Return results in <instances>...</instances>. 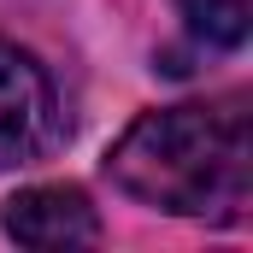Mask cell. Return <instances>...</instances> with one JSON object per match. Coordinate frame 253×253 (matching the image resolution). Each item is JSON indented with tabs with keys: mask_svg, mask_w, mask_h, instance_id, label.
Wrapping results in <instances>:
<instances>
[{
	"mask_svg": "<svg viewBox=\"0 0 253 253\" xmlns=\"http://www.w3.org/2000/svg\"><path fill=\"white\" fill-rule=\"evenodd\" d=\"M106 177L153 212L236 224L253 194V124L236 100L141 112L112 141Z\"/></svg>",
	"mask_w": 253,
	"mask_h": 253,
	"instance_id": "6da1fadb",
	"label": "cell"
},
{
	"mask_svg": "<svg viewBox=\"0 0 253 253\" xmlns=\"http://www.w3.org/2000/svg\"><path fill=\"white\" fill-rule=\"evenodd\" d=\"M59 94L36 53L18 42H0V171L42 159L59 141Z\"/></svg>",
	"mask_w": 253,
	"mask_h": 253,
	"instance_id": "7a4b0ae2",
	"label": "cell"
},
{
	"mask_svg": "<svg viewBox=\"0 0 253 253\" xmlns=\"http://www.w3.org/2000/svg\"><path fill=\"white\" fill-rule=\"evenodd\" d=\"M6 236L18 242V248H88V242H100V218H94V206H88V194L71 189V183H42V189H24L6 200Z\"/></svg>",
	"mask_w": 253,
	"mask_h": 253,
	"instance_id": "3957f363",
	"label": "cell"
},
{
	"mask_svg": "<svg viewBox=\"0 0 253 253\" xmlns=\"http://www.w3.org/2000/svg\"><path fill=\"white\" fill-rule=\"evenodd\" d=\"M177 12L194 42L218 53H236L253 30V0H177Z\"/></svg>",
	"mask_w": 253,
	"mask_h": 253,
	"instance_id": "277c9868",
	"label": "cell"
}]
</instances>
